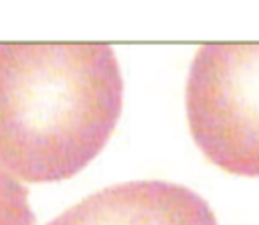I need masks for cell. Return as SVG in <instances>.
<instances>
[{"instance_id": "3957f363", "label": "cell", "mask_w": 259, "mask_h": 225, "mask_svg": "<svg viewBox=\"0 0 259 225\" xmlns=\"http://www.w3.org/2000/svg\"><path fill=\"white\" fill-rule=\"evenodd\" d=\"M47 225H219L208 203L168 180H130L91 193Z\"/></svg>"}, {"instance_id": "6da1fadb", "label": "cell", "mask_w": 259, "mask_h": 225, "mask_svg": "<svg viewBox=\"0 0 259 225\" xmlns=\"http://www.w3.org/2000/svg\"><path fill=\"white\" fill-rule=\"evenodd\" d=\"M123 77L103 43H0V166L28 182L81 172L121 116Z\"/></svg>"}, {"instance_id": "7a4b0ae2", "label": "cell", "mask_w": 259, "mask_h": 225, "mask_svg": "<svg viewBox=\"0 0 259 225\" xmlns=\"http://www.w3.org/2000/svg\"><path fill=\"white\" fill-rule=\"evenodd\" d=\"M186 118L214 166L259 176V45H202L188 69Z\"/></svg>"}, {"instance_id": "277c9868", "label": "cell", "mask_w": 259, "mask_h": 225, "mask_svg": "<svg viewBox=\"0 0 259 225\" xmlns=\"http://www.w3.org/2000/svg\"><path fill=\"white\" fill-rule=\"evenodd\" d=\"M0 225H34L26 186L0 166Z\"/></svg>"}]
</instances>
